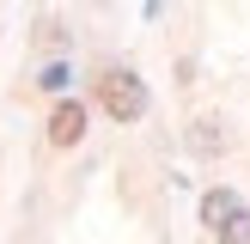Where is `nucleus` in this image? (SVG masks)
Masks as SVG:
<instances>
[{
  "label": "nucleus",
  "mask_w": 250,
  "mask_h": 244,
  "mask_svg": "<svg viewBox=\"0 0 250 244\" xmlns=\"http://www.w3.org/2000/svg\"><path fill=\"white\" fill-rule=\"evenodd\" d=\"M98 98H104V110L116 122H141L146 116V85H141V73H104Z\"/></svg>",
  "instance_id": "obj_1"
},
{
  "label": "nucleus",
  "mask_w": 250,
  "mask_h": 244,
  "mask_svg": "<svg viewBox=\"0 0 250 244\" xmlns=\"http://www.w3.org/2000/svg\"><path fill=\"white\" fill-rule=\"evenodd\" d=\"M189 153L195 159H226L232 153V122L226 116H195L189 122Z\"/></svg>",
  "instance_id": "obj_2"
},
{
  "label": "nucleus",
  "mask_w": 250,
  "mask_h": 244,
  "mask_svg": "<svg viewBox=\"0 0 250 244\" xmlns=\"http://www.w3.org/2000/svg\"><path fill=\"white\" fill-rule=\"evenodd\" d=\"M80 141H85V104L61 98L55 116H49V146H80Z\"/></svg>",
  "instance_id": "obj_3"
},
{
  "label": "nucleus",
  "mask_w": 250,
  "mask_h": 244,
  "mask_svg": "<svg viewBox=\"0 0 250 244\" xmlns=\"http://www.w3.org/2000/svg\"><path fill=\"white\" fill-rule=\"evenodd\" d=\"M232 214H238V195H232V189H208V195H202V226H208V232H220Z\"/></svg>",
  "instance_id": "obj_4"
},
{
  "label": "nucleus",
  "mask_w": 250,
  "mask_h": 244,
  "mask_svg": "<svg viewBox=\"0 0 250 244\" xmlns=\"http://www.w3.org/2000/svg\"><path fill=\"white\" fill-rule=\"evenodd\" d=\"M220 244H250V207H238V214L220 226Z\"/></svg>",
  "instance_id": "obj_5"
},
{
  "label": "nucleus",
  "mask_w": 250,
  "mask_h": 244,
  "mask_svg": "<svg viewBox=\"0 0 250 244\" xmlns=\"http://www.w3.org/2000/svg\"><path fill=\"white\" fill-rule=\"evenodd\" d=\"M37 85H43V92H61V85H67V67H61V61H55V67H43V80H37Z\"/></svg>",
  "instance_id": "obj_6"
}]
</instances>
